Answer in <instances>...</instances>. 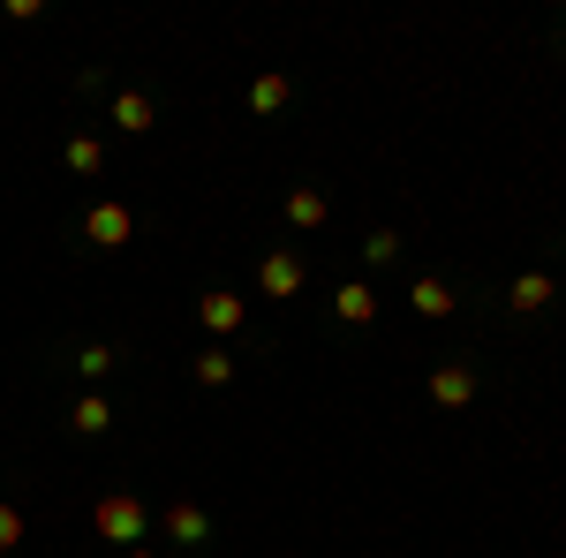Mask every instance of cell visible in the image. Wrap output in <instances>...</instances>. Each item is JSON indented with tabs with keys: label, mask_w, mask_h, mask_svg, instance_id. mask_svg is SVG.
Wrapping results in <instances>:
<instances>
[{
	"label": "cell",
	"mask_w": 566,
	"mask_h": 558,
	"mask_svg": "<svg viewBox=\"0 0 566 558\" xmlns=\"http://www.w3.org/2000/svg\"><path fill=\"white\" fill-rule=\"evenodd\" d=\"M91 520H98V536H106V544H122V551H136V544H144V506H136L129 491L98 498V506H91Z\"/></svg>",
	"instance_id": "6da1fadb"
},
{
	"label": "cell",
	"mask_w": 566,
	"mask_h": 558,
	"mask_svg": "<svg viewBox=\"0 0 566 558\" xmlns=\"http://www.w3.org/2000/svg\"><path fill=\"white\" fill-rule=\"evenodd\" d=\"M363 257H370V264H386V257H400V234H370V242H363Z\"/></svg>",
	"instance_id": "ac0fdd59"
},
{
	"label": "cell",
	"mask_w": 566,
	"mask_h": 558,
	"mask_svg": "<svg viewBox=\"0 0 566 558\" xmlns=\"http://www.w3.org/2000/svg\"><path fill=\"white\" fill-rule=\"evenodd\" d=\"M69 167H76V173H98V136H76V144H69Z\"/></svg>",
	"instance_id": "2e32d148"
},
{
	"label": "cell",
	"mask_w": 566,
	"mask_h": 558,
	"mask_svg": "<svg viewBox=\"0 0 566 558\" xmlns=\"http://www.w3.org/2000/svg\"><path fill=\"white\" fill-rule=\"evenodd\" d=\"M325 212H333V204H325V189H310V181L287 197V227H303V234H310V227H325Z\"/></svg>",
	"instance_id": "52a82bcc"
},
{
	"label": "cell",
	"mask_w": 566,
	"mask_h": 558,
	"mask_svg": "<svg viewBox=\"0 0 566 558\" xmlns=\"http://www.w3.org/2000/svg\"><path fill=\"white\" fill-rule=\"evenodd\" d=\"M15 544H23V514H15V506H0V551H15Z\"/></svg>",
	"instance_id": "e0dca14e"
},
{
	"label": "cell",
	"mask_w": 566,
	"mask_h": 558,
	"mask_svg": "<svg viewBox=\"0 0 566 558\" xmlns=\"http://www.w3.org/2000/svg\"><path fill=\"white\" fill-rule=\"evenodd\" d=\"M258 287L264 295H303V257H295V250H272V257H264V272H258Z\"/></svg>",
	"instance_id": "3957f363"
},
{
	"label": "cell",
	"mask_w": 566,
	"mask_h": 558,
	"mask_svg": "<svg viewBox=\"0 0 566 558\" xmlns=\"http://www.w3.org/2000/svg\"><path fill=\"white\" fill-rule=\"evenodd\" d=\"M84 234L98 242V250H122L136 234V219H129V204H91V219H84Z\"/></svg>",
	"instance_id": "7a4b0ae2"
},
{
	"label": "cell",
	"mask_w": 566,
	"mask_h": 558,
	"mask_svg": "<svg viewBox=\"0 0 566 558\" xmlns=\"http://www.w3.org/2000/svg\"><path fill=\"white\" fill-rule=\"evenodd\" d=\"M333 317H340V325H370V317H378V295H370L363 280H348V287L333 295Z\"/></svg>",
	"instance_id": "5b68a950"
},
{
	"label": "cell",
	"mask_w": 566,
	"mask_h": 558,
	"mask_svg": "<svg viewBox=\"0 0 566 558\" xmlns=\"http://www.w3.org/2000/svg\"><path fill=\"white\" fill-rule=\"evenodd\" d=\"M167 536H175V544H205V536H212V520L197 514V506H175V514H167Z\"/></svg>",
	"instance_id": "30bf717a"
},
{
	"label": "cell",
	"mask_w": 566,
	"mask_h": 558,
	"mask_svg": "<svg viewBox=\"0 0 566 558\" xmlns=\"http://www.w3.org/2000/svg\"><path fill=\"white\" fill-rule=\"evenodd\" d=\"M122 558H151V551H144V544H136V551H122Z\"/></svg>",
	"instance_id": "d6986e66"
},
{
	"label": "cell",
	"mask_w": 566,
	"mask_h": 558,
	"mask_svg": "<svg viewBox=\"0 0 566 558\" xmlns=\"http://www.w3.org/2000/svg\"><path fill=\"white\" fill-rule=\"evenodd\" d=\"M114 362H122V355H114V347H106V340H91L84 355H76V370H84V378H106Z\"/></svg>",
	"instance_id": "9a60e30c"
},
{
	"label": "cell",
	"mask_w": 566,
	"mask_h": 558,
	"mask_svg": "<svg viewBox=\"0 0 566 558\" xmlns=\"http://www.w3.org/2000/svg\"><path fill=\"white\" fill-rule=\"evenodd\" d=\"M227 378H234V355L227 347H205L197 355V386H227Z\"/></svg>",
	"instance_id": "7c38bea8"
},
{
	"label": "cell",
	"mask_w": 566,
	"mask_h": 558,
	"mask_svg": "<svg viewBox=\"0 0 566 558\" xmlns=\"http://www.w3.org/2000/svg\"><path fill=\"white\" fill-rule=\"evenodd\" d=\"M544 302H552V280L544 272H522L514 280V309H544Z\"/></svg>",
	"instance_id": "5bb4252c"
},
{
	"label": "cell",
	"mask_w": 566,
	"mask_h": 558,
	"mask_svg": "<svg viewBox=\"0 0 566 558\" xmlns=\"http://www.w3.org/2000/svg\"><path fill=\"white\" fill-rule=\"evenodd\" d=\"M197 317H205L212 333H242V295H227V287H219V295L197 302Z\"/></svg>",
	"instance_id": "8992f818"
},
{
	"label": "cell",
	"mask_w": 566,
	"mask_h": 558,
	"mask_svg": "<svg viewBox=\"0 0 566 558\" xmlns=\"http://www.w3.org/2000/svg\"><path fill=\"white\" fill-rule=\"evenodd\" d=\"M114 122H122L129 136H144V129H151V98H136V91H122V98H114Z\"/></svg>",
	"instance_id": "8fae6325"
},
{
	"label": "cell",
	"mask_w": 566,
	"mask_h": 558,
	"mask_svg": "<svg viewBox=\"0 0 566 558\" xmlns=\"http://www.w3.org/2000/svg\"><path fill=\"white\" fill-rule=\"evenodd\" d=\"M250 106H258V114H280V106H287V76H258V84H250Z\"/></svg>",
	"instance_id": "4fadbf2b"
},
{
	"label": "cell",
	"mask_w": 566,
	"mask_h": 558,
	"mask_svg": "<svg viewBox=\"0 0 566 558\" xmlns=\"http://www.w3.org/2000/svg\"><path fill=\"white\" fill-rule=\"evenodd\" d=\"M69 423L84 430V438H98V430L114 423V400H106V392H84V400H76V415H69Z\"/></svg>",
	"instance_id": "ba28073f"
},
{
	"label": "cell",
	"mask_w": 566,
	"mask_h": 558,
	"mask_svg": "<svg viewBox=\"0 0 566 558\" xmlns=\"http://www.w3.org/2000/svg\"><path fill=\"white\" fill-rule=\"evenodd\" d=\"M431 400H438V408H469V400H476V370H469V362L431 370Z\"/></svg>",
	"instance_id": "277c9868"
},
{
	"label": "cell",
	"mask_w": 566,
	"mask_h": 558,
	"mask_svg": "<svg viewBox=\"0 0 566 558\" xmlns=\"http://www.w3.org/2000/svg\"><path fill=\"white\" fill-rule=\"evenodd\" d=\"M416 317H453V287H446V280H416Z\"/></svg>",
	"instance_id": "9c48e42d"
}]
</instances>
